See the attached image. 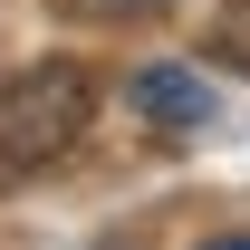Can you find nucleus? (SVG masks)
<instances>
[{"label": "nucleus", "instance_id": "1", "mask_svg": "<svg viewBox=\"0 0 250 250\" xmlns=\"http://www.w3.org/2000/svg\"><path fill=\"white\" fill-rule=\"evenodd\" d=\"M96 106H106L96 58H67V48L20 58L0 77V192H29L39 173H58L96 135Z\"/></svg>", "mask_w": 250, "mask_h": 250}, {"label": "nucleus", "instance_id": "2", "mask_svg": "<svg viewBox=\"0 0 250 250\" xmlns=\"http://www.w3.org/2000/svg\"><path fill=\"white\" fill-rule=\"evenodd\" d=\"M116 106L145 125L154 145H202V135L221 125V87H212V67H202V58H173V48H154V58L125 67V77H116Z\"/></svg>", "mask_w": 250, "mask_h": 250}, {"label": "nucleus", "instance_id": "3", "mask_svg": "<svg viewBox=\"0 0 250 250\" xmlns=\"http://www.w3.org/2000/svg\"><path fill=\"white\" fill-rule=\"evenodd\" d=\"M202 48H212L221 67H241V77H250V0H221L212 29H202Z\"/></svg>", "mask_w": 250, "mask_h": 250}, {"label": "nucleus", "instance_id": "4", "mask_svg": "<svg viewBox=\"0 0 250 250\" xmlns=\"http://www.w3.org/2000/svg\"><path fill=\"white\" fill-rule=\"evenodd\" d=\"M192 250H250V231H212V241H192Z\"/></svg>", "mask_w": 250, "mask_h": 250}, {"label": "nucleus", "instance_id": "5", "mask_svg": "<svg viewBox=\"0 0 250 250\" xmlns=\"http://www.w3.org/2000/svg\"><path fill=\"white\" fill-rule=\"evenodd\" d=\"M87 10H154V0H87Z\"/></svg>", "mask_w": 250, "mask_h": 250}]
</instances>
